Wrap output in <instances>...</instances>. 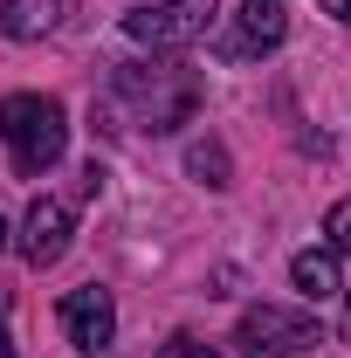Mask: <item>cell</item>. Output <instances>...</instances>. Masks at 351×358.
Listing matches in <instances>:
<instances>
[{
	"instance_id": "2e32d148",
	"label": "cell",
	"mask_w": 351,
	"mask_h": 358,
	"mask_svg": "<svg viewBox=\"0 0 351 358\" xmlns=\"http://www.w3.org/2000/svg\"><path fill=\"white\" fill-rule=\"evenodd\" d=\"M345 338H351V317H345Z\"/></svg>"
},
{
	"instance_id": "5bb4252c",
	"label": "cell",
	"mask_w": 351,
	"mask_h": 358,
	"mask_svg": "<svg viewBox=\"0 0 351 358\" xmlns=\"http://www.w3.org/2000/svg\"><path fill=\"white\" fill-rule=\"evenodd\" d=\"M0 358H14V345H7V324H0Z\"/></svg>"
},
{
	"instance_id": "52a82bcc",
	"label": "cell",
	"mask_w": 351,
	"mask_h": 358,
	"mask_svg": "<svg viewBox=\"0 0 351 358\" xmlns=\"http://www.w3.org/2000/svg\"><path fill=\"white\" fill-rule=\"evenodd\" d=\"M69 234H76V207L69 200H35L28 221H21V262L28 268H48L69 255Z\"/></svg>"
},
{
	"instance_id": "8992f818",
	"label": "cell",
	"mask_w": 351,
	"mask_h": 358,
	"mask_svg": "<svg viewBox=\"0 0 351 358\" xmlns=\"http://www.w3.org/2000/svg\"><path fill=\"white\" fill-rule=\"evenodd\" d=\"M62 331H69V345L76 352H110V338H117V303H110V289H69L62 296Z\"/></svg>"
},
{
	"instance_id": "7c38bea8",
	"label": "cell",
	"mask_w": 351,
	"mask_h": 358,
	"mask_svg": "<svg viewBox=\"0 0 351 358\" xmlns=\"http://www.w3.org/2000/svg\"><path fill=\"white\" fill-rule=\"evenodd\" d=\"M159 358H220V352L200 345V338H173V345H159Z\"/></svg>"
},
{
	"instance_id": "4fadbf2b",
	"label": "cell",
	"mask_w": 351,
	"mask_h": 358,
	"mask_svg": "<svg viewBox=\"0 0 351 358\" xmlns=\"http://www.w3.org/2000/svg\"><path fill=\"white\" fill-rule=\"evenodd\" d=\"M324 14H338V21H351V0H324Z\"/></svg>"
},
{
	"instance_id": "277c9868",
	"label": "cell",
	"mask_w": 351,
	"mask_h": 358,
	"mask_svg": "<svg viewBox=\"0 0 351 358\" xmlns=\"http://www.w3.org/2000/svg\"><path fill=\"white\" fill-rule=\"evenodd\" d=\"M241 358H296L303 345H317V317L310 310H282V303H255L234 324Z\"/></svg>"
},
{
	"instance_id": "6da1fadb",
	"label": "cell",
	"mask_w": 351,
	"mask_h": 358,
	"mask_svg": "<svg viewBox=\"0 0 351 358\" xmlns=\"http://www.w3.org/2000/svg\"><path fill=\"white\" fill-rule=\"evenodd\" d=\"M110 110H131L145 131H179L200 110V76L179 62H124L110 76Z\"/></svg>"
},
{
	"instance_id": "ba28073f",
	"label": "cell",
	"mask_w": 351,
	"mask_h": 358,
	"mask_svg": "<svg viewBox=\"0 0 351 358\" xmlns=\"http://www.w3.org/2000/svg\"><path fill=\"white\" fill-rule=\"evenodd\" d=\"M55 21H62V0H7L0 7L7 42H42V35H55Z\"/></svg>"
},
{
	"instance_id": "3957f363",
	"label": "cell",
	"mask_w": 351,
	"mask_h": 358,
	"mask_svg": "<svg viewBox=\"0 0 351 358\" xmlns=\"http://www.w3.org/2000/svg\"><path fill=\"white\" fill-rule=\"evenodd\" d=\"M220 0H159V7H138L124 14V35L138 48H159V55H173V48H193L207 28H214Z\"/></svg>"
},
{
	"instance_id": "9c48e42d",
	"label": "cell",
	"mask_w": 351,
	"mask_h": 358,
	"mask_svg": "<svg viewBox=\"0 0 351 358\" xmlns=\"http://www.w3.org/2000/svg\"><path fill=\"white\" fill-rule=\"evenodd\" d=\"M289 275H296V289H303L310 303L345 296V275H338V255H331V248H303V255L289 262Z\"/></svg>"
},
{
	"instance_id": "5b68a950",
	"label": "cell",
	"mask_w": 351,
	"mask_h": 358,
	"mask_svg": "<svg viewBox=\"0 0 351 358\" xmlns=\"http://www.w3.org/2000/svg\"><path fill=\"white\" fill-rule=\"evenodd\" d=\"M282 42H289V7L282 0H241L220 55L227 62H248V55H268V48H282Z\"/></svg>"
},
{
	"instance_id": "8fae6325",
	"label": "cell",
	"mask_w": 351,
	"mask_h": 358,
	"mask_svg": "<svg viewBox=\"0 0 351 358\" xmlns=\"http://www.w3.org/2000/svg\"><path fill=\"white\" fill-rule=\"evenodd\" d=\"M324 234H331V248H338V255H351V200H338V207L324 214Z\"/></svg>"
},
{
	"instance_id": "7a4b0ae2",
	"label": "cell",
	"mask_w": 351,
	"mask_h": 358,
	"mask_svg": "<svg viewBox=\"0 0 351 358\" xmlns=\"http://www.w3.org/2000/svg\"><path fill=\"white\" fill-rule=\"evenodd\" d=\"M0 138H7V152H14V173L35 179V173H48V166L69 152V117H62L55 96L21 90V96H0Z\"/></svg>"
},
{
	"instance_id": "9a60e30c",
	"label": "cell",
	"mask_w": 351,
	"mask_h": 358,
	"mask_svg": "<svg viewBox=\"0 0 351 358\" xmlns=\"http://www.w3.org/2000/svg\"><path fill=\"white\" fill-rule=\"evenodd\" d=\"M0 248H7V221H0Z\"/></svg>"
},
{
	"instance_id": "30bf717a",
	"label": "cell",
	"mask_w": 351,
	"mask_h": 358,
	"mask_svg": "<svg viewBox=\"0 0 351 358\" xmlns=\"http://www.w3.org/2000/svg\"><path fill=\"white\" fill-rule=\"evenodd\" d=\"M186 173L200 179V186H227V145H193Z\"/></svg>"
}]
</instances>
